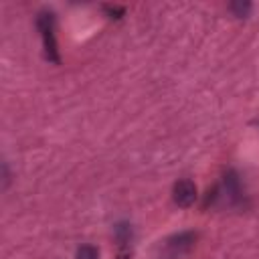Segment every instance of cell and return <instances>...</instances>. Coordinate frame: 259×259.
I'll return each instance as SVG.
<instances>
[{
  "mask_svg": "<svg viewBox=\"0 0 259 259\" xmlns=\"http://www.w3.org/2000/svg\"><path fill=\"white\" fill-rule=\"evenodd\" d=\"M229 10L237 16V18H245V16H249V12H251V2H231L229 4Z\"/></svg>",
  "mask_w": 259,
  "mask_h": 259,
  "instance_id": "cell-6",
  "label": "cell"
},
{
  "mask_svg": "<svg viewBox=\"0 0 259 259\" xmlns=\"http://www.w3.org/2000/svg\"><path fill=\"white\" fill-rule=\"evenodd\" d=\"M103 10L109 14V18H121L123 16V12H125V8L123 6H103Z\"/></svg>",
  "mask_w": 259,
  "mask_h": 259,
  "instance_id": "cell-8",
  "label": "cell"
},
{
  "mask_svg": "<svg viewBox=\"0 0 259 259\" xmlns=\"http://www.w3.org/2000/svg\"><path fill=\"white\" fill-rule=\"evenodd\" d=\"M115 259H132V257H130V255H127V253H123V251H121V253H119V255H117V257H115Z\"/></svg>",
  "mask_w": 259,
  "mask_h": 259,
  "instance_id": "cell-10",
  "label": "cell"
},
{
  "mask_svg": "<svg viewBox=\"0 0 259 259\" xmlns=\"http://www.w3.org/2000/svg\"><path fill=\"white\" fill-rule=\"evenodd\" d=\"M36 28L40 30L42 36V47H45V57L51 63H59V51H57V40H55V14L53 12H38L36 16Z\"/></svg>",
  "mask_w": 259,
  "mask_h": 259,
  "instance_id": "cell-1",
  "label": "cell"
},
{
  "mask_svg": "<svg viewBox=\"0 0 259 259\" xmlns=\"http://www.w3.org/2000/svg\"><path fill=\"white\" fill-rule=\"evenodd\" d=\"M77 259H99V251L93 245H83L77 249Z\"/></svg>",
  "mask_w": 259,
  "mask_h": 259,
  "instance_id": "cell-7",
  "label": "cell"
},
{
  "mask_svg": "<svg viewBox=\"0 0 259 259\" xmlns=\"http://www.w3.org/2000/svg\"><path fill=\"white\" fill-rule=\"evenodd\" d=\"M113 237H115V241H117L119 245H127L130 239H132V225H127V223H117V225L113 227Z\"/></svg>",
  "mask_w": 259,
  "mask_h": 259,
  "instance_id": "cell-5",
  "label": "cell"
},
{
  "mask_svg": "<svg viewBox=\"0 0 259 259\" xmlns=\"http://www.w3.org/2000/svg\"><path fill=\"white\" fill-rule=\"evenodd\" d=\"M2 174H4V188H6L8 182H10V174H8V166L6 164H2Z\"/></svg>",
  "mask_w": 259,
  "mask_h": 259,
  "instance_id": "cell-9",
  "label": "cell"
},
{
  "mask_svg": "<svg viewBox=\"0 0 259 259\" xmlns=\"http://www.w3.org/2000/svg\"><path fill=\"white\" fill-rule=\"evenodd\" d=\"M172 198H174V202H176L178 206H182V208L194 204V200H196V186H194V182L188 180V178L178 180V182L174 184V188H172Z\"/></svg>",
  "mask_w": 259,
  "mask_h": 259,
  "instance_id": "cell-2",
  "label": "cell"
},
{
  "mask_svg": "<svg viewBox=\"0 0 259 259\" xmlns=\"http://www.w3.org/2000/svg\"><path fill=\"white\" fill-rule=\"evenodd\" d=\"M223 186H225V192H227V196H229L231 200H239V198H241L243 190H241V182H239V176H237L235 170H229V172L225 174Z\"/></svg>",
  "mask_w": 259,
  "mask_h": 259,
  "instance_id": "cell-4",
  "label": "cell"
},
{
  "mask_svg": "<svg viewBox=\"0 0 259 259\" xmlns=\"http://www.w3.org/2000/svg\"><path fill=\"white\" fill-rule=\"evenodd\" d=\"M194 241H196V233L186 231V233H178V235L170 237L166 241V247L170 253H184L194 245Z\"/></svg>",
  "mask_w": 259,
  "mask_h": 259,
  "instance_id": "cell-3",
  "label": "cell"
}]
</instances>
